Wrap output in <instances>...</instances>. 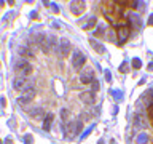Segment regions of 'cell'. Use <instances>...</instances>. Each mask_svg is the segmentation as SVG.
Here are the masks:
<instances>
[{
    "label": "cell",
    "instance_id": "1",
    "mask_svg": "<svg viewBox=\"0 0 153 144\" xmlns=\"http://www.w3.org/2000/svg\"><path fill=\"white\" fill-rule=\"evenodd\" d=\"M102 11L112 26L118 27L128 22V18L123 14V7H120L115 0H102Z\"/></svg>",
    "mask_w": 153,
    "mask_h": 144
},
{
    "label": "cell",
    "instance_id": "2",
    "mask_svg": "<svg viewBox=\"0 0 153 144\" xmlns=\"http://www.w3.org/2000/svg\"><path fill=\"white\" fill-rule=\"evenodd\" d=\"M81 128H83V122H81V120H70V122L62 123V133H64V138L74 139L76 134H80Z\"/></svg>",
    "mask_w": 153,
    "mask_h": 144
},
{
    "label": "cell",
    "instance_id": "3",
    "mask_svg": "<svg viewBox=\"0 0 153 144\" xmlns=\"http://www.w3.org/2000/svg\"><path fill=\"white\" fill-rule=\"evenodd\" d=\"M22 93H24V94L18 99V103H19V104H22V106H24V104L27 106L29 103H32V99L35 98V93H37V91H35V85H33V82H29L27 86L22 90Z\"/></svg>",
    "mask_w": 153,
    "mask_h": 144
},
{
    "label": "cell",
    "instance_id": "4",
    "mask_svg": "<svg viewBox=\"0 0 153 144\" xmlns=\"http://www.w3.org/2000/svg\"><path fill=\"white\" fill-rule=\"evenodd\" d=\"M32 66H30V62L26 61V59H21V61H18L16 64H14V72H16V75H21V77H27V75H30L32 74Z\"/></svg>",
    "mask_w": 153,
    "mask_h": 144
},
{
    "label": "cell",
    "instance_id": "5",
    "mask_svg": "<svg viewBox=\"0 0 153 144\" xmlns=\"http://www.w3.org/2000/svg\"><path fill=\"white\" fill-rule=\"evenodd\" d=\"M129 34H131V26H129L128 22L123 24V26H118V27H117V38H118V43H120V45H123V43L128 40Z\"/></svg>",
    "mask_w": 153,
    "mask_h": 144
},
{
    "label": "cell",
    "instance_id": "6",
    "mask_svg": "<svg viewBox=\"0 0 153 144\" xmlns=\"http://www.w3.org/2000/svg\"><path fill=\"white\" fill-rule=\"evenodd\" d=\"M85 10H86L85 0H72V3H70V11H72V14L80 16V14L85 13Z\"/></svg>",
    "mask_w": 153,
    "mask_h": 144
},
{
    "label": "cell",
    "instance_id": "7",
    "mask_svg": "<svg viewBox=\"0 0 153 144\" xmlns=\"http://www.w3.org/2000/svg\"><path fill=\"white\" fill-rule=\"evenodd\" d=\"M85 62H86V58L81 51H75L74 53V58H72V66L75 67V70H81L85 67Z\"/></svg>",
    "mask_w": 153,
    "mask_h": 144
},
{
    "label": "cell",
    "instance_id": "8",
    "mask_svg": "<svg viewBox=\"0 0 153 144\" xmlns=\"http://www.w3.org/2000/svg\"><path fill=\"white\" fill-rule=\"evenodd\" d=\"M93 80H94V70L91 69V67H85V69H81V74H80V82H81V83L88 85Z\"/></svg>",
    "mask_w": 153,
    "mask_h": 144
},
{
    "label": "cell",
    "instance_id": "9",
    "mask_svg": "<svg viewBox=\"0 0 153 144\" xmlns=\"http://www.w3.org/2000/svg\"><path fill=\"white\" fill-rule=\"evenodd\" d=\"M70 50H72L70 42L67 40V38H61V40H59V48H57V53H59V56H62V58L69 56V55H70Z\"/></svg>",
    "mask_w": 153,
    "mask_h": 144
},
{
    "label": "cell",
    "instance_id": "10",
    "mask_svg": "<svg viewBox=\"0 0 153 144\" xmlns=\"http://www.w3.org/2000/svg\"><path fill=\"white\" fill-rule=\"evenodd\" d=\"M27 83H29V80L26 79V77L16 75V77L13 79V88H14V90H18V91H22V90L27 86Z\"/></svg>",
    "mask_w": 153,
    "mask_h": 144
},
{
    "label": "cell",
    "instance_id": "11",
    "mask_svg": "<svg viewBox=\"0 0 153 144\" xmlns=\"http://www.w3.org/2000/svg\"><path fill=\"white\" fill-rule=\"evenodd\" d=\"M27 114L30 115L32 118H35V120H38V118H42V117H45V110H43L42 107H38V106H33V107H30V109H27Z\"/></svg>",
    "mask_w": 153,
    "mask_h": 144
},
{
    "label": "cell",
    "instance_id": "12",
    "mask_svg": "<svg viewBox=\"0 0 153 144\" xmlns=\"http://www.w3.org/2000/svg\"><path fill=\"white\" fill-rule=\"evenodd\" d=\"M80 99L83 101L86 106H93L96 103V96H94L93 91H85V93H81L80 94Z\"/></svg>",
    "mask_w": 153,
    "mask_h": 144
},
{
    "label": "cell",
    "instance_id": "13",
    "mask_svg": "<svg viewBox=\"0 0 153 144\" xmlns=\"http://www.w3.org/2000/svg\"><path fill=\"white\" fill-rule=\"evenodd\" d=\"M128 24H129L132 29H140V27H142L140 18H139L137 14H131V16H128Z\"/></svg>",
    "mask_w": 153,
    "mask_h": 144
},
{
    "label": "cell",
    "instance_id": "14",
    "mask_svg": "<svg viewBox=\"0 0 153 144\" xmlns=\"http://www.w3.org/2000/svg\"><path fill=\"white\" fill-rule=\"evenodd\" d=\"M89 45L93 46L94 50L99 53V55H104V53H105V46H104L100 42H97V40H96V38H89Z\"/></svg>",
    "mask_w": 153,
    "mask_h": 144
},
{
    "label": "cell",
    "instance_id": "15",
    "mask_svg": "<svg viewBox=\"0 0 153 144\" xmlns=\"http://www.w3.org/2000/svg\"><path fill=\"white\" fill-rule=\"evenodd\" d=\"M134 125H136L137 128H145L147 127L145 117H143L142 114H136V117H134Z\"/></svg>",
    "mask_w": 153,
    "mask_h": 144
},
{
    "label": "cell",
    "instance_id": "16",
    "mask_svg": "<svg viewBox=\"0 0 153 144\" xmlns=\"http://www.w3.org/2000/svg\"><path fill=\"white\" fill-rule=\"evenodd\" d=\"M115 2L123 8H137V0H115Z\"/></svg>",
    "mask_w": 153,
    "mask_h": 144
},
{
    "label": "cell",
    "instance_id": "17",
    "mask_svg": "<svg viewBox=\"0 0 153 144\" xmlns=\"http://www.w3.org/2000/svg\"><path fill=\"white\" fill-rule=\"evenodd\" d=\"M53 118H54V115H53V114H46V115H45V118H43V128H45L46 131L51 128V125H53Z\"/></svg>",
    "mask_w": 153,
    "mask_h": 144
},
{
    "label": "cell",
    "instance_id": "18",
    "mask_svg": "<svg viewBox=\"0 0 153 144\" xmlns=\"http://www.w3.org/2000/svg\"><path fill=\"white\" fill-rule=\"evenodd\" d=\"M19 55H21L22 58H33V53L30 51V48H27V46L19 48Z\"/></svg>",
    "mask_w": 153,
    "mask_h": 144
},
{
    "label": "cell",
    "instance_id": "19",
    "mask_svg": "<svg viewBox=\"0 0 153 144\" xmlns=\"http://www.w3.org/2000/svg\"><path fill=\"white\" fill-rule=\"evenodd\" d=\"M96 26H97V19H96V18L93 16L88 22L85 24V27H83V29H85V31H91V29H94Z\"/></svg>",
    "mask_w": 153,
    "mask_h": 144
},
{
    "label": "cell",
    "instance_id": "20",
    "mask_svg": "<svg viewBox=\"0 0 153 144\" xmlns=\"http://www.w3.org/2000/svg\"><path fill=\"white\" fill-rule=\"evenodd\" d=\"M94 35H96V37H104V35H105V27L102 26V24H97V26H96Z\"/></svg>",
    "mask_w": 153,
    "mask_h": 144
},
{
    "label": "cell",
    "instance_id": "21",
    "mask_svg": "<svg viewBox=\"0 0 153 144\" xmlns=\"http://www.w3.org/2000/svg\"><path fill=\"white\" fill-rule=\"evenodd\" d=\"M147 141H148V136H147L145 133H140V134L136 138V144H145Z\"/></svg>",
    "mask_w": 153,
    "mask_h": 144
},
{
    "label": "cell",
    "instance_id": "22",
    "mask_svg": "<svg viewBox=\"0 0 153 144\" xmlns=\"http://www.w3.org/2000/svg\"><path fill=\"white\" fill-rule=\"evenodd\" d=\"M131 64H132V67H134V69H140V67H142V61L139 59V58H134Z\"/></svg>",
    "mask_w": 153,
    "mask_h": 144
},
{
    "label": "cell",
    "instance_id": "23",
    "mask_svg": "<svg viewBox=\"0 0 153 144\" xmlns=\"http://www.w3.org/2000/svg\"><path fill=\"white\" fill-rule=\"evenodd\" d=\"M148 118H150V122L153 125V101L148 104Z\"/></svg>",
    "mask_w": 153,
    "mask_h": 144
},
{
    "label": "cell",
    "instance_id": "24",
    "mask_svg": "<svg viewBox=\"0 0 153 144\" xmlns=\"http://www.w3.org/2000/svg\"><path fill=\"white\" fill-rule=\"evenodd\" d=\"M97 90H99V82L94 79L93 82H91V91H93V93H96Z\"/></svg>",
    "mask_w": 153,
    "mask_h": 144
},
{
    "label": "cell",
    "instance_id": "25",
    "mask_svg": "<svg viewBox=\"0 0 153 144\" xmlns=\"http://www.w3.org/2000/svg\"><path fill=\"white\" fill-rule=\"evenodd\" d=\"M24 142H26V144H33L32 134H26V136H24Z\"/></svg>",
    "mask_w": 153,
    "mask_h": 144
},
{
    "label": "cell",
    "instance_id": "26",
    "mask_svg": "<svg viewBox=\"0 0 153 144\" xmlns=\"http://www.w3.org/2000/svg\"><path fill=\"white\" fill-rule=\"evenodd\" d=\"M110 93H112V96H113L115 99H121V91H118V90L115 91V90H112Z\"/></svg>",
    "mask_w": 153,
    "mask_h": 144
},
{
    "label": "cell",
    "instance_id": "27",
    "mask_svg": "<svg viewBox=\"0 0 153 144\" xmlns=\"http://www.w3.org/2000/svg\"><path fill=\"white\" fill-rule=\"evenodd\" d=\"M94 127H96V125H91V127H89V128H88V130H86V131H85V133H83V134H81V139H85V138H86V136H88V134H89V133H91V130H94Z\"/></svg>",
    "mask_w": 153,
    "mask_h": 144
},
{
    "label": "cell",
    "instance_id": "28",
    "mask_svg": "<svg viewBox=\"0 0 153 144\" xmlns=\"http://www.w3.org/2000/svg\"><path fill=\"white\" fill-rule=\"evenodd\" d=\"M126 70H128V62L124 61V62H121V66H120V72H123V74H124Z\"/></svg>",
    "mask_w": 153,
    "mask_h": 144
},
{
    "label": "cell",
    "instance_id": "29",
    "mask_svg": "<svg viewBox=\"0 0 153 144\" xmlns=\"http://www.w3.org/2000/svg\"><path fill=\"white\" fill-rule=\"evenodd\" d=\"M104 75H105V80H107V82H112V74H110L108 70H105Z\"/></svg>",
    "mask_w": 153,
    "mask_h": 144
},
{
    "label": "cell",
    "instance_id": "30",
    "mask_svg": "<svg viewBox=\"0 0 153 144\" xmlns=\"http://www.w3.org/2000/svg\"><path fill=\"white\" fill-rule=\"evenodd\" d=\"M61 115H62V120H67L65 117H67V115H69V112H67L65 109H62V110H61Z\"/></svg>",
    "mask_w": 153,
    "mask_h": 144
},
{
    "label": "cell",
    "instance_id": "31",
    "mask_svg": "<svg viewBox=\"0 0 153 144\" xmlns=\"http://www.w3.org/2000/svg\"><path fill=\"white\" fill-rule=\"evenodd\" d=\"M51 8H53V11H54V13H59V8H57V5L51 3Z\"/></svg>",
    "mask_w": 153,
    "mask_h": 144
},
{
    "label": "cell",
    "instance_id": "32",
    "mask_svg": "<svg viewBox=\"0 0 153 144\" xmlns=\"http://www.w3.org/2000/svg\"><path fill=\"white\" fill-rule=\"evenodd\" d=\"M30 18H32V19H37V18H38V13H37V11H30Z\"/></svg>",
    "mask_w": 153,
    "mask_h": 144
},
{
    "label": "cell",
    "instance_id": "33",
    "mask_svg": "<svg viewBox=\"0 0 153 144\" xmlns=\"http://www.w3.org/2000/svg\"><path fill=\"white\" fill-rule=\"evenodd\" d=\"M148 26H153V14H150V18H148Z\"/></svg>",
    "mask_w": 153,
    "mask_h": 144
},
{
    "label": "cell",
    "instance_id": "34",
    "mask_svg": "<svg viewBox=\"0 0 153 144\" xmlns=\"http://www.w3.org/2000/svg\"><path fill=\"white\" fill-rule=\"evenodd\" d=\"M5 142H7V144H11V138H7V139H5Z\"/></svg>",
    "mask_w": 153,
    "mask_h": 144
},
{
    "label": "cell",
    "instance_id": "35",
    "mask_svg": "<svg viewBox=\"0 0 153 144\" xmlns=\"http://www.w3.org/2000/svg\"><path fill=\"white\" fill-rule=\"evenodd\" d=\"M148 69H150V70H153V62H150V64H148Z\"/></svg>",
    "mask_w": 153,
    "mask_h": 144
},
{
    "label": "cell",
    "instance_id": "36",
    "mask_svg": "<svg viewBox=\"0 0 153 144\" xmlns=\"http://www.w3.org/2000/svg\"><path fill=\"white\" fill-rule=\"evenodd\" d=\"M2 5H5V0H0V7H2Z\"/></svg>",
    "mask_w": 153,
    "mask_h": 144
},
{
    "label": "cell",
    "instance_id": "37",
    "mask_svg": "<svg viewBox=\"0 0 153 144\" xmlns=\"http://www.w3.org/2000/svg\"><path fill=\"white\" fill-rule=\"evenodd\" d=\"M7 2H8L10 5H13V0H7Z\"/></svg>",
    "mask_w": 153,
    "mask_h": 144
},
{
    "label": "cell",
    "instance_id": "38",
    "mask_svg": "<svg viewBox=\"0 0 153 144\" xmlns=\"http://www.w3.org/2000/svg\"><path fill=\"white\" fill-rule=\"evenodd\" d=\"M33 2V0H27V3H32Z\"/></svg>",
    "mask_w": 153,
    "mask_h": 144
},
{
    "label": "cell",
    "instance_id": "39",
    "mask_svg": "<svg viewBox=\"0 0 153 144\" xmlns=\"http://www.w3.org/2000/svg\"><path fill=\"white\" fill-rule=\"evenodd\" d=\"M0 144H3V141H2V139H0Z\"/></svg>",
    "mask_w": 153,
    "mask_h": 144
}]
</instances>
